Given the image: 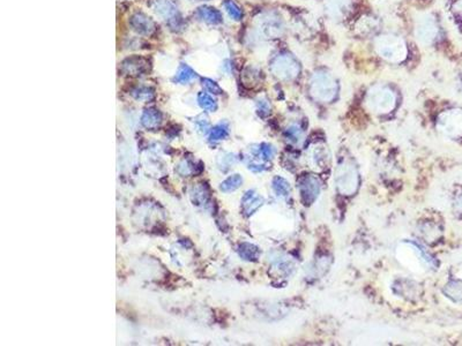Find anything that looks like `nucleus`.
Returning a JSON list of instances; mask_svg holds the SVG:
<instances>
[{"label":"nucleus","instance_id":"obj_1","mask_svg":"<svg viewBox=\"0 0 462 346\" xmlns=\"http://www.w3.org/2000/svg\"><path fill=\"white\" fill-rule=\"evenodd\" d=\"M311 95L321 103L332 102L338 91L334 78L326 72L314 73L310 82Z\"/></svg>","mask_w":462,"mask_h":346},{"label":"nucleus","instance_id":"obj_2","mask_svg":"<svg viewBox=\"0 0 462 346\" xmlns=\"http://www.w3.org/2000/svg\"><path fill=\"white\" fill-rule=\"evenodd\" d=\"M376 47L380 57L391 62H400L407 54V47H406L404 40L393 35L380 37L377 41Z\"/></svg>","mask_w":462,"mask_h":346},{"label":"nucleus","instance_id":"obj_3","mask_svg":"<svg viewBox=\"0 0 462 346\" xmlns=\"http://www.w3.org/2000/svg\"><path fill=\"white\" fill-rule=\"evenodd\" d=\"M335 183L338 190L343 195H352L359 188V178L355 165L350 162H343L338 166L335 173Z\"/></svg>","mask_w":462,"mask_h":346},{"label":"nucleus","instance_id":"obj_4","mask_svg":"<svg viewBox=\"0 0 462 346\" xmlns=\"http://www.w3.org/2000/svg\"><path fill=\"white\" fill-rule=\"evenodd\" d=\"M367 106L376 113H388L394 109L397 97L386 86H376L371 89L366 99Z\"/></svg>","mask_w":462,"mask_h":346},{"label":"nucleus","instance_id":"obj_5","mask_svg":"<svg viewBox=\"0 0 462 346\" xmlns=\"http://www.w3.org/2000/svg\"><path fill=\"white\" fill-rule=\"evenodd\" d=\"M272 72L281 80H293L300 73V66L293 55L282 53L272 61Z\"/></svg>","mask_w":462,"mask_h":346},{"label":"nucleus","instance_id":"obj_6","mask_svg":"<svg viewBox=\"0 0 462 346\" xmlns=\"http://www.w3.org/2000/svg\"><path fill=\"white\" fill-rule=\"evenodd\" d=\"M302 200L305 204L313 203L320 193V183L313 175H305L298 182Z\"/></svg>","mask_w":462,"mask_h":346},{"label":"nucleus","instance_id":"obj_7","mask_svg":"<svg viewBox=\"0 0 462 346\" xmlns=\"http://www.w3.org/2000/svg\"><path fill=\"white\" fill-rule=\"evenodd\" d=\"M149 7L156 15L168 21L169 24L176 22V20L178 19L177 17V7L171 0H151Z\"/></svg>","mask_w":462,"mask_h":346},{"label":"nucleus","instance_id":"obj_8","mask_svg":"<svg viewBox=\"0 0 462 346\" xmlns=\"http://www.w3.org/2000/svg\"><path fill=\"white\" fill-rule=\"evenodd\" d=\"M437 35V27L432 19L430 17H423L419 19L418 26L416 28V36L422 43L428 44L431 42Z\"/></svg>","mask_w":462,"mask_h":346},{"label":"nucleus","instance_id":"obj_9","mask_svg":"<svg viewBox=\"0 0 462 346\" xmlns=\"http://www.w3.org/2000/svg\"><path fill=\"white\" fill-rule=\"evenodd\" d=\"M130 24L132 29L140 35H151L155 30L154 22L142 13L133 14L131 16Z\"/></svg>","mask_w":462,"mask_h":346},{"label":"nucleus","instance_id":"obj_10","mask_svg":"<svg viewBox=\"0 0 462 346\" xmlns=\"http://www.w3.org/2000/svg\"><path fill=\"white\" fill-rule=\"evenodd\" d=\"M263 35L267 37H279L283 31L282 20L273 15H267L260 23Z\"/></svg>","mask_w":462,"mask_h":346},{"label":"nucleus","instance_id":"obj_11","mask_svg":"<svg viewBox=\"0 0 462 346\" xmlns=\"http://www.w3.org/2000/svg\"><path fill=\"white\" fill-rule=\"evenodd\" d=\"M310 159L312 162V165L313 168L318 169V170H324L327 168L328 163H329V154L327 148L325 145H315L313 149L311 150L310 154Z\"/></svg>","mask_w":462,"mask_h":346},{"label":"nucleus","instance_id":"obj_12","mask_svg":"<svg viewBox=\"0 0 462 346\" xmlns=\"http://www.w3.org/2000/svg\"><path fill=\"white\" fill-rule=\"evenodd\" d=\"M196 15L198 16V19L208 24H218L222 22V14L217 9L209 6L199 7Z\"/></svg>","mask_w":462,"mask_h":346},{"label":"nucleus","instance_id":"obj_13","mask_svg":"<svg viewBox=\"0 0 462 346\" xmlns=\"http://www.w3.org/2000/svg\"><path fill=\"white\" fill-rule=\"evenodd\" d=\"M162 123V114L158 110L147 109L142 113L141 124L147 130H156Z\"/></svg>","mask_w":462,"mask_h":346},{"label":"nucleus","instance_id":"obj_14","mask_svg":"<svg viewBox=\"0 0 462 346\" xmlns=\"http://www.w3.org/2000/svg\"><path fill=\"white\" fill-rule=\"evenodd\" d=\"M262 202H263V199L261 196L256 195L255 192L250 190V192L245 194L242 200L243 209H244L245 214L248 215V216H250V215H252L255 211L258 210L259 208L262 206Z\"/></svg>","mask_w":462,"mask_h":346},{"label":"nucleus","instance_id":"obj_15","mask_svg":"<svg viewBox=\"0 0 462 346\" xmlns=\"http://www.w3.org/2000/svg\"><path fill=\"white\" fill-rule=\"evenodd\" d=\"M146 65L147 62L142 58H128L123 62V69L130 75H140L141 73L146 72Z\"/></svg>","mask_w":462,"mask_h":346},{"label":"nucleus","instance_id":"obj_16","mask_svg":"<svg viewBox=\"0 0 462 346\" xmlns=\"http://www.w3.org/2000/svg\"><path fill=\"white\" fill-rule=\"evenodd\" d=\"M196 78V72H194L190 66L183 64L179 66L178 71L176 73V76L173 78V81L176 83H180V85H186V83L193 81Z\"/></svg>","mask_w":462,"mask_h":346},{"label":"nucleus","instance_id":"obj_17","mask_svg":"<svg viewBox=\"0 0 462 346\" xmlns=\"http://www.w3.org/2000/svg\"><path fill=\"white\" fill-rule=\"evenodd\" d=\"M238 253L241 258L246 260V261H256L260 255L259 248L252 244H248V242H244L239 246Z\"/></svg>","mask_w":462,"mask_h":346},{"label":"nucleus","instance_id":"obj_18","mask_svg":"<svg viewBox=\"0 0 462 346\" xmlns=\"http://www.w3.org/2000/svg\"><path fill=\"white\" fill-rule=\"evenodd\" d=\"M204 170L203 164L197 165L194 162L191 161H183L177 168V172L183 176H189L191 174H196V173H200Z\"/></svg>","mask_w":462,"mask_h":346},{"label":"nucleus","instance_id":"obj_19","mask_svg":"<svg viewBox=\"0 0 462 346\" xmlns=\"http://www.w3.org/2000/svg\"><path fill=\"white\" fill-rule=\"evenodd\" d=\"M132 96L134 97V99L139 100V102L147 103L151 102L152 99H154L155 92L154 90L149 88V86H139V88H135L133 91H132Z\"/></svg>","mask_w":462,"mask_h":346},{"label":"nucleus","instance_id":"obj_20","mask_svg":"<svg viewBox=\"0 0 462 346\" xmlns=\"http://www.w3.org/2000/svg\"><path fill=\"white\" fill-rule=\"evenodd\" d=\"M242 183H243L242 176L239 174H234V175L229 176V178L225 179L224 181L221 183L220 189L224 193H230V192H234V190L239 188Z\"/></svg>","mask_w":462,"mask_h":346},{"label":"nucleus","instance_id":"obj_21","mask_svg":"<svg viewBox=\"0 0 462 346\" xmlns=\"http://www.w3.org/2000/svg\"><path fill=\"white\" fill-rule=\"evenodd\" d=\"M191 197H192V201L198 206L200 204H205L208 200V190L207 187L204 185V183H200L196 187H193L192 192H191Z\"/></svg>","mask_w":462,"mask_h":346},{"label":"nucleus","instance_id":"obj_22","mask_svg":"<svg viewBox=\"0 0 462 346\" xmlns=\"http://www.w3.org/2000/svg\"><path fill=\"white\" fill-rule=\"evenodd\" d=\"M272 187L277 195L281 197H288L290 194V186L287 182L286 179L281 178V176H275L273 179Z\"/></svg>","mask_w":462,"mask_h":346},{"label":"nucleus","instance_id":"obj_23","mask_svg":"<svg viewBox=\"0 0 462 346\" xmlns=\"http://www.w3.org/2000/svg\"><path fill=\"white\" fill-rule=\"evenodd\" d=\"M198 103H199L201 109H204L205 111L214 112V111L217 109L216 100L206 92H200L199 95H198Z\"/></svg>","mask_w":462,"mask_h":346},{"label":"nucleus","instance_id":"obj_24","mask_svg":"<svg viewBox=\"0 0 462 346\" xmlns=\"http://www.w3.org/2000/svg\"><path fill=\"white\" fill-rule=\"evenodd\" d=\"M229 135V126L227 123H220L216 126L211 128L209 133V140L210 141H220L223 140Z\"/></svg>","mask_w":462,"mask_h":346},{"label":"nucleus","instance_id":"obj_25","mask_svg":"<svg viewBox=\"0 0 462 346\" xmlns=\"http://www.w3.org/2000/svg\"><path fill=\"white\" fill-rule=\"evenodd\" d=\"M223 7H224L225 12H227V14L231 20H234V21L242 20L243 12H242L241 7H239L235 1H232V0H225V1L223 2Z\"/></svg>","mask_w":462,"mask_h":346},{"label":"nucleus","instance_id":"obj_26","mask_svg":"<svg viewBox=\"0 0 462 346\" xmlns=\"http://www.w3.org/2000/svg\"><path fill=\"white\" fill-rule=\"evenodd\" d=\"M286 136L288 141L293 142V143H298L303 137V130L297 125H290L286 130Z\"/></svg>","mask_w":462,"mask_h":346},{"label":"nucleus","instance_id":"obj_27","mask_svg":"<svg viewBox=\"0 0 462 346\" xmlns=\"http://www.w3.org/2000/svg\"><path fill=\"white\" fill-rule=\"evenodd\" d=\"M445 292L447 293V296L452 298L453 300L456 301H461L462 300V283H451L447 285L445 289Z\"/></svg>","mask_w":462,"mask_h":346},{"label":"nucleus","instance_id":"obj_28","mask_svg":"<svg viewBox=\"0 0 462 346\" xmlns=\"http://www.w3.org/2000/svg\"><path fill=\"white\" fill-rule=\"evenodd\" d=\"M259 155L261 156L263 159H272L275 155V149L273 148V145H270L268 143H261L258 148Z\"/></svg>","mask_w":462,"mask_h":346},{"label":"nucleus","instance_id":"obj_29","mask_svg":"<svg viewBox=\"0 0 462 346\" xmlns=\"http://www.w3.org/2000/svg\"><path fill=\"white\" fill-rule=\"evenodd\" d=\"M203 86H205V89H206L207 91L214 93V95H220V93H222L221 86H218L216 82L213 81V80L207 79V78L203 79Z\"/></svg>","mask_w":462,"mask_h":346},{"label":"nucleus","instance_id":"obj_30","mask_svg":"<svg viewBox=\"0 0 462 346\" xmlns=\"http://www.w3.org/2000/svg\"><path fill=\"white\" fill-rule=\"evenodd\" d=\"M257 110H258V113L260 116L266 117L268 116L270 112V106L266 99H260L258 100V103H257Z\"/></svg>","mask_w":462,"mask_h":346}]
</instances>
